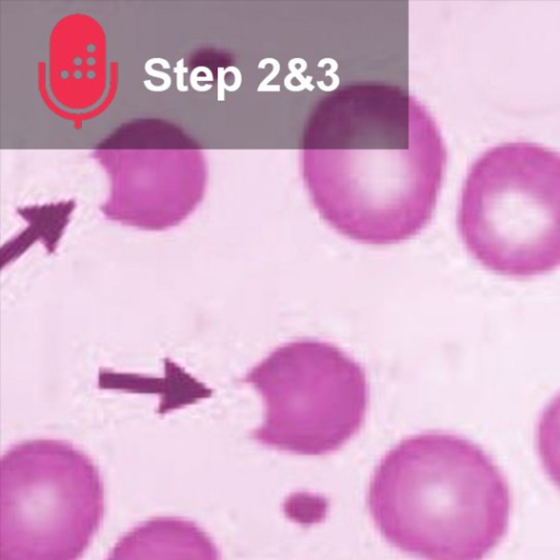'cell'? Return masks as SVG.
Listing matches in <instances>:
<instances>
[{
    "mask_svg": "<svg viewBox=\"0 0 560 560\" xmlns=\"http://www.w3.org/2000/svg\"><path fill=\"white\" fill-rule=\"evenodd\" d=\"M446 161L427 106L387 83L330 91L303 128L301 174L312 204L331 228L364 244H398L427 228Z\"/></svg>",
    "mask_w": 560,
    "mask_h": 560,
    "instance_id": "6da1fadb",
    "label": "cell"
},
{
    "mask_svg": "<svg viewBox=\"0 0 560 560\" xmlns=\"http://www.w3.org/2000/svg\"><path fill=\"white\" fill-rule=\"evenodd\" d=\"M375 525L424 560H483L505 537L507 479L479 445L444 432L405 439L378 465L369 489Z\"/></svg>",
    "mask_w": 560,
    "mask_h": 560,
    "instance_id": "7a4b0ae2",
    "label": "cell"
},
{
    "mask_svg": "<svg viewBox=\"0 0 560 560\" xmlns=\"http://www.w3.org/2000/svg\"><path fill=\"white\" fill-rule=\"evenodd\" d=\"M457 228L495 274L530 278L560 267V153L528 141L488 149L466 175Z\"/></svg>",
    "mask_w": 560,
    "mask_h": 560,
    "instance_id": "3957f363",
    "label": "cell"
},
{
    "mask_svg": "<svg viewBox=\"0 0 560 560\" xmlns=\"http://www.w3.org/2000/svg\"><path fill=\"white\" fill-rule=\"evenodd\" d=\"M103 513L101 475L74 445L38 439L13 445L4 454L2 560H78Z\"/></svg>",
    "mask_w": 560,
    "mask_h": 560,
    "instance_id": "277c9868",
    "label": "cell"
},
{
    "mask_svg": "<svg viewBox=\"0 0 560 560\" xmlns=\"http://www.w3.org/2000/svg\"><path fill=\"white\" fill-rule=\"evenodd\" d=\"M260 395L264 417L252 438L298 455L335 452L366 419L365 370L337 346L299 339L273 350L243 380Z\"/></svg>",
    "mask_w": 560,
    "mask_h": 560,
    "instance_id": "5b68a950",
    "label": "cell"
},
{
    "mask_svg": "<svg viewBox=\"0 0 560 560\" xmlns=\"http://www.w3.org/2000/svg\"><path fill=\"white\" fill-rule=\"evenodd\" d=\"M106 560H220L208 534L179 517H155L120 538Z\"/></svg>",
    "mask_w": 560,
    "mask_h": 560,
    "instance_id": "8992f818",
    "label": "cell"
},
{
    "mask_svg": "<svg viewBox=\"0 0 560 560\" xmlns=\"http://www.w3.org/2000/svg\"><path fill=\"white\" fill-rule=\"evenodd\" d=\"M74 27L55 54L52 80L56 97L70 109H90L104 93L106 70L101 39L90 25Z\"/></svg>",
    "mask_w": 560,
    "mask_h": 560,
    "instance_id": "52a82bcc",
    "label": "cell"
},
{
    "mask_svg": "<svg viewBox=\"0 0 560 560\" xmlns=\"http://www.w3.org/2000/svg\"><path fill=\"white\" fill-rule=\"evenodd\" d=\"M536 445L546 474L560 489V393L546 405L538 419Z\"/></svg>",
    "mask_w": 560,
    "mask_h": 560,
    "instance_id": "ba28073f",
    "label": "cell"
}]
</instances>
